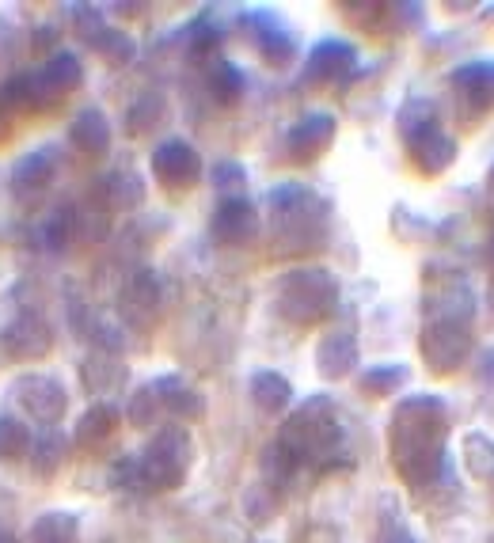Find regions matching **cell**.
<instances>
[{
	"label": "cell",
	"mask_w": 494,
	"mask_h": 543,
	"mask_svg": "<svg viewBox=\"0 0 494 543\" xmlns=\"http://www.w3.org/2000/svg\"><path fill=\"white\" fill-rule=\"evenodd\" d=\"M445 433L449 407L437 395H407L399 403L388 430V449L403 483L426 487L445 471Z\"/></svg>",
	"instance_id": "1"
},
{
	"label": "cell",
	"mask_w": 494,
	"mask_h": 543,
	"mask_svg": "<svg viewBox=\"0 0 494 543\" xmlns=\"http://www.w3.org/2000/svg\"><path fill=\"white\" fill-rule=\"evenodd\" d=\"M278 312L297 327H316L339 308V281L323 266H297L278 281Z\"/></svg>",
	"instance_id": "2"
},
{
	"label": "cell",
	"mask_w": 494,
	"mask_h": 543,
	"mask_svg": "<svg viewBox=\"0 0 494 543\" xmlns=\"http://www.w3.org/2000/svg\"><path fill=\"white\" fill-rule=\"evenodd\" d=\"M278 441L301 464H316V460H327V456L342 452V426L339 418H335V403L327 395L304 399L301 407H297V414L282 426Z\"/></svg>",
	"instance_id": "3"
},
{
	"label": "cell",
	"mask_w": 494,
	"mask_h": 543,
	"mask_svg": "<svg viewBox=\"0 0 494 543\" xmlns=\"http://www.w3.org/2000/svg\"><path fill=\"white\" fill-rule=\"evenodd\" d=\"M190 464H194V441L183 426H164L137 456L141 490H175L183 487Z\"/></svg>",
	"instance_id": "4"
},
{
	"label": "cell",
	"mask_w": 494,
	"mask_h": 543,
	"mask_svg": "<svg viewBox=\"0 0 494 543\" xmlns=\"http://www.w3.org/2000/svg\"><path fill=\"white\" fill-rule=\"evenodd\" d=\"M418 350L437 376H449L472 357V331L468 323H456V319H430L418 335Z\"/></svg>",
	"instance_id": "5"
},
{
	"label": "cell",
	"mask_w": 494,
	"mask_h": 543,
	"mask_svg": "<svg viewBox=\"0 0 494 543\" xmlns=\"http://www.w3.org/2000/svg\"><path fill=\"white\" fill-rule=\"evenodd\" d=\"M12 395L23 411L31 414L35 422H46L54 426L61 414L69 411V392L65 384L50 373H23L12 380Z\"/></svg>",
	"instance_id": "6"
},
{
	"label": "cell",
	"mask_w": 494,
	"mask_h": 543,
	"mask_svg": "<svg viewBox=\"0 0 494 543\" xmlns=\"http://www.w3.org/2000/svg\"><path fill=\"white\" fill-rule=\"evenodd\" d=\"M152 175L171 190H187L202 179V156L183 137H168L152 149Z\"/></svg>",
	"instance_id": "7"
},
{
	"label": "cell",
	"mask_w": 494,
	"mask_h": 543,
	"mask_svg": "<svg viewBox=\"0 0 494 543\" xmlns=\"http://www.w3.org/2000/svg\"><path fill=\"white\" fill-rule=\"evenodd\" d=\"M0 346H4V354L16 357V361H38V357H46L54 350V327L38 312H19V316L4 323Z\"/></svg>",
	"instance_id": "8"
},
{
	"label": "cell",
	"mask_w": 494,
	"mask_h": 543,
	"mask_svg": "<svg viewBox=\"0 0 494 543\" xmlns=\"http://www.w3.org/2000/svg\"><path fill=\"white\" fill-rule=\"evenodd\" d=\"M358 69V50L342 38H327V42H316V50L304 61V80L308 84H342L350 80Z\"/></svg>",
	"instance_id": "9"
},
{
	"label": "cell",
	"mask_w": 494,
	"mask_h": 543,
	"mask_svg": "<svg viewBox=\"0 0 494 543\" xmlns=\"http://www.w3.org/2000/svg\"><path fill=\"white\" fill-rule=\"evenodd\" d=\"M335 133H339V122H335V114L331 111L304 114V118L293 122V130L285 137V141H289V156L301 160V164H308V160H316L320 152L331 149Z\"/></svg>",
	"instance_id": "10"
},
{
	"label": "cell",
	"mask_w": 494,
	"mask_h": 543,
	"mask_svg": "<svg viewBox=\"0 0 494 543\" xmlns=\"http://www.w3.org/2000/svg\"><path fill=\"white\" fill-rule=\"evenodd\" d=\"M209 232L217 244H247L259 232V213L247 198H221V206L213 209Z\"/></svg>",
	"instance_id": "11"
},
{
	"label": "cell",
	"mask_w": 494,
	"mask_h": 543,
	"mask_svg": "<svg viewBox=\"0 0 494 543\" xmlns=\"http://www.w3.org/2000/svg\"><path fill=\"white\" fill-rule=\"evenodd\" d=\"M453 88L460 95V107L472 122L475 114L491 111L494 103V61H468L453 73Z\"/></svg>",
	"instance_id": "12"
},
{
	"label": "cell",
	"mask_w": 494,
	"mask_h": 543,
	"mask_svg": "<svg viewBox=\"0 0 494 543\" xmlns=\"http://www.w3.org/2000/svg\"><path fill=\"white\" fill-rule=\"evenodd\" d=\"M407 156L422 175H441L456 160V141L441 126H426L407 137Z\"/></svg>",
	"instance_id": "13"
},
{
	"label": "cell",
	"mask_w": 494,
	"mask_h": 543,
	"mask_svg": "<svg viewBox=\"0 0 494 543\" xmlns=\"http://www.w3.org/2000/svg\"><path fill=\"white\" fill-rule=\"evenodd\" d=\"M152 388H156V399H160L164 414L179 418V422H198V418L206 414V399H202V392H198L194 384H187L179 373L156 376Z\"/></svg>",
	"instance_id": "14"
},
{
	"label": "cell",
	"mask_w": 494,
	"mask_h": 543,
	"mask_svg": "<svg viewBox=\"0 0 494 543\" xmlns=\"http://www.w3.org/2000/svg\"><path fill=\"white\" fill-rule=\"evenodd\" d=\"M361 361L358 338L350 331H327L316 346V369L323 380H342V376L354 373V365Z\"/></svg>",
	"instance_id": "15"
},
{
	"label": "cell",
	"mask_w": 494,
	"mask_h": 543,
	"mask_svg": "<svg viewBox=\"0 0 494 543\" xmlns=\"http://www.w3.org/2000/svg\"><path fill=\"white\" fill-rule=\"evenodd\" d=\"M247 23H251V38H255V46H259L266 65L285 69L293 61V54H297V46H293V38H289L282 19H274L270 12H255Z\"/></svg>",
	"instance_id": "16"
},
{
	"label": "cell",
	"mask_w": 494,
	"mask_h": 543,
	"mask_svg": "<svg viewBox=\"0 0 494 543\" xmlns=\"http://www.w3.org/2000/svg\"><path fill=\"white\" fill-rule=\"evenodd\" d=\"M122 308H126L130 319H137V323H152L156 312L164 308V285H160V278H156L152 270H137V274L126 281V289H122Z\"/></svg>",
	"instance_id": "17"
},
{
	"label": "cell",
	"mask_w": 494,
	"mask_h": 543,
	"mask_svg": "<svg viewBox=\"0 0 494 543\" xmlns=\"http://www.w3.org/2000/svg\"><path fill=\"white\" fill-rule=\"evenodd\" d=\"M54 175H57V152L46 145V149L27 152L16 168H12V190H16L19 198H31V194H42V190L50 187Z\"/></svg>",
	"instance_id": "18"
},
{
	"label": "cell",
	"mask_w": 494,
	"mask_h": 543,
	"mask_svg": "<svg viewBox=\"0 0 494 543\" xmlns=\"http://www.w3.org/2000/svg\"><path fill=\"white\" fill-rule=\"evenodd\" d=\"M69 145L76 152H84V156H103L111 149V122H107V114L99 107H84L69 122Z\"/></svg>",
	"instance_id": "19"
},
{
	"label": "cell",
	"mask_w": 494,
	"mask_h": 543,
	"mask_svg": "<svg viewBox=\"0 0 494 543\" xmlns=\"http://www.w3.org/2000/svg\"><path fill=\"white\" fill-rule=\"evenodd\" d=\"M118 422H122V414H118L114 403H92L88 411L80 414L73 441L80 449H103L114 433H118Z\"/></svg>",
	"instance_id": "20"
},
{
	"label": "cell",
	"mask_w": 494,
	"mask_h": 543,
	"mask_svg": "<svg viewBox=\"0 0 494 543\" xmlns=\"http://www.w3.org/2000/svg\"><path fill=\"white\" fill-rule=\"evenodd\" d=\"M80 380H84V388L92 395H103V392H114V388H122L126 384V365L118 361V354H92L84 357V365H80Z\"/></svg>",
	"instance_id": "21"
},
{
	"label": "cell",
	"mask_w": 494,
	"mask_h": 543,
	"mask_svg": "<svg viewBox=\"0 0 494 543\" xmlns=\"http://www.w3.org/2000/svg\"><path fill=\"white\" fill-rule=\"evenodd\" d=\"M247 392H251V403H255L259 411L282 414L285 407H289V399H293V384H289L282 373H274V369H259V373L251 376Z\"/></svg>",
	"instance_id": "22"
},
{
	"label": "cell",
	"mask_w": 494,
	"mask_h": 543,
	"mask_svg": "<svg viewBox=\"0 0 494 543\" xmlns=\"http://www.w3.org/2000/svg\"><path fill=\"white\" fill-rule=\"evenodd\" d=\"M99 198L111 209H137L145 202V179L137 171H107L99 179Z\"/></svg>",
	"instance_id": "23"
},
{
	"label": "cell",
	"mask_w": 494,
	"mask_h": 543,
	"mask_svg": "<svg viewBox=\"0 0 494 543\" xmlns=\"http://www.w3.org/2000/svg\"><path fill=\"white\" fill-rule=\"evenodd\" d=\"M27 460H31V475L35 479H54L57 471L65 468V460H69V441L57 430L38 433Z\"/></svg>",
	"instance_id": "24"
},
{
	"label": "cell",
	"mask_w": 494,
	"mask_h": 543,
	"mask_svg": "<svg viewBox=\"0 0 494 543\" xmlns=\"http://www.w3.org/2000/svg\"><path fill=\"white\" fill-rule=\"evenodd\" d=\"M38 73H42V80L65 99L69 92L80 88V80H84V61L76 54H69V50H57L54 57H46V65H42Z\"/></svg>",
	"instance_id": "25"
},
{
	"label": "cell",
	"mask_w": 494,
	"mask_h": 543,
	"mask_svg": "<svg viewBox=\"0 0 494 543\" xmlns=\"http://www.w3.org/2000/svg\"><path fill=\"white\" fill-rule=\"evenodd\" d=\"M80 536V517L69 509H50L31 525V543H76Z\"/></svg>",
	"instance_id": "26"
},
{
	"label": "cell",
	"mask_w": 494,
	"mask_h": 543,
	"mask_svg": "<svg viewBox=\"0 0 494 543\" xmlns=\"http://www.w3.org/2000/svg\"><path fill=\"white\" fill-rule=\"evenodd\" d=\"M407 380H411V369L399 365V361H388V365H373V369L361 373V392L373 395V399H384V395L403 392Z\"/></svg>",
	"instance_id": "27"
},
{
	"label": "cell",
	"mask_w": 494,
	"mask_h": 543,
	"mask_svg": "<svg viewBox=\"0 0 494 543\" xmlns=\"http://www.w3.org/2000/svg\"><path fill=\"white\" fill-rule=\"evenodd\" d=\"M209 95L221 103V107H236L240 99H244V73L225 61V57H217L213 65H209Z\"/></svg>",
	"instance_id": "28"
},
{
	"label": "cell",
	"mask_w": 494,
	"mask_h": 543,
	"mask_svg": "<svg viewBox=\"0 0 494 543\" xmlns=\"http://www.w3.org/2000/svg\"><path fill=\"white\" fill-rule=\"evenodd\" d=\"M38 236H42V247L46 251H65L69 240L76 236V209L73 206H57L42 228H38Z\"/></svg>",
	"instance_id": "29"
},
{
	"label": "cell",
	"mask_w": 494,
	"mask_h": 543,
	"mask_svg": "<svg viewBox=\"0 0 494 543\" xmlns=\"http://www.w3.org/2000/svg\"><path fill=\"white\" fill-rule=\"evenodd\" d=\"M35 437L27 430V422H19L16 414H0V460H23L31 456Z\"/></svg>",
	"instance_id": "30"
},
{
	"label": "cell",
	"mask_w": 494,
	"mask_h": 543,
	"mask_svg": "<svg viewBox=\"0 0 494 543\" xmlns=\"http://www.w3.org/2000/svg\"><path fill=\"white\" fill-rule=\"evenodd\" d=\"M164 99L156 92L141 95V99H133L130 111H126V130L133 133V137H141V133H152L156 126H160V118H164Z\"/></svg>",
	"instance_id": "31"
},
{
	"label": "cell",
	"mask_w": 494,
	"mask_h": 543,
	"mask_svg": "<svg viewBox=\"0 0 494 543\" xmlns=\"http://www.w3.org/2000/svg\"><path fill=\"white\" fill-rule=\"evenodd\" d=\"M464 464L475 479H494V441L487 433L472 430L464 437Z\"/></svg>",
	"instance_id": "32"
},
{
	"label": "cell",
	"mask_w": 494,
	"mask_h": 543,
	"mask_svg": "<svg viewBox=\"0 0 494 543\" xmlns=\"http://www.w3.org/2000/svg\"><path fill=\"white\" fill-rule=\"evenodd\" d=\"M297 468H301V460H297L293 452L285 449L282 441H274V445H266V452H263V475H266V487H282V483H289V479L297 475Z\"/></svg>",
	"instance_id": "33"
},
{
	"label": "cell",
	"mask_w": 494,
	"mask_h": 543,
	"mask_svg": "<svg viewBox=\"0 0 494 543\" xmlns=\"http://www.w3.org/2000/svg\"><path fill=\"white\" fill-rule=\"evenodd\" d=\"M92 50L103 57V61H111V65H130L133 57H137V42H133L122 27H107V31L92 42Z\"/></svg>",
	"instance_id": "34"
},
{
	"label": "cell",
	"mask_w": 494,
	"mask_h": 543,
	"mask_svg": "<svg viewBox=\"0 0 494 543\" xmlns=\"http://www.w3.org/2000/svg\"><path fill=\"white\" fill-rule=\"evenodd\" d=\"M426 126H437V107L430 99H407V103L399 107V133H403V137H415V133L426 130Z\"/></svg>",
	"instance_id": "35"
},
{
	"label": "cell",
	"mask_w": 494,
	"mask_h": 543,
	"mask_svg": "<svg viewBox=\"0 0 494 543\" xmlns=\"http://www.w3.org/2000/svg\"><path fill=\"white\" fill-rule=\"evenodd\" d=\"M35 107V73L12 76L0 84V111H23Z\"/></svg>",
	"instance_id": "36"
},
{
	"label": "cell",
	"mask_w": 494,
	"mask_h": 543,
	"mask_svg": "<svg viewBox=\"0 0 494 543\" xmlns=\"http://www.w3.org/2000/svg\"><path fill=\"white\" fill-rule=\"evenodd\" d=\"M126 414H130L133 426H152V422H160L164 407H160V399H156V388H152V384L137 388V392L130 395V407H126Z\"/></svg>",
	"instance_id": "37"
},
{
	"label": "cell",
	"mask_w": 494,
	"mask_h": 543,
	"mask_svg": "<svg viewBox=\"0 0 494 543\" xmlns=\"http://www.w3.org/2000/svg\"><path fill=\"white\" fill-rule=\"evenodd\" d=\"M221 42H225V31L217 23H209V19L190 23V54L194 57H213L221 50Z\"/></svg>",
	"instance_id": "38"
},
{
	"label": "cell",
	"mask_w": 494,
	"mask_h": 543,
	"mask_svg": "<svg viewBox=\"0 0 494 543\" xmlns=\"http://www.w3.org/2000/svg\"><path fill=\"white\" fill-rule=\"evenodd\" d=\"M209 183L221 190L225 198H240V190L247 183V171L236 160H221V164H213V171H209Z\"/></svg>",
	"instance_id": "39"
},
{
	"label": "cell",
	"mask_w": 494,
	"mask_h": 543,
	"mask_svg": "<svg viewBox=\"0 0 494 543\" xmlns=\"http://www.w3.org/2000/svg\"><path fill=\"white\" fill-rule=\"evenodd\" d=\"M244 506H247V517H251V521H270V517H274V509H278V498H274L263 483V487L247 490Z\"/></svg>",
	"instance_id": "40"
},
{
	"label": "cell",
	"mask_w": 494,
	"mask_h": 543,
	"mask_svg": "<svg viewBox=\"0 0 494 543\" xmlns=\"http://www.w3.org/2000/svg\"><path fill=\"white\" fill-rule=\"evenodd\" d=\"M342 12H346V16H354V19H365V23L373 27V19L377 16H388V4H346Z\"/></svg>",
	"instance_id": "41"
},
{
	"label": "cell",
	"mask_w": 494,
	"mask_h": 543,
	"mask_svg": "<svg viewBox=\"0 0 494 543\" xmlns=\"http://www.w3.org/2000/svg\"><path fill=\"white\" fill-rule=\"evenodd\" d=\"M31 46H35L42 57H54L57 54V50H54V46H57V31H54V27H38L35 38H31Z\"/></svg>",
	"instance_id": "42"
},
{
	"label": "cell",
	"mask_w": 494,
	"mask_h": 543,
	"mask_svg": "<svg viewBox=\"0 0 494 543\" xmlns=\"http://www.w3.org/2000/svg\"><path fill=\"white\" fill-rule=\"evenodd\" d=\"M380 543H422V540H418V536H415V532H411L407 525H399V521H396V525L384 528V536H380Z\"/></svg>",
	"instance_id": "43"
},
{
	"label": "cell",
	"mask_w": 494,
	"mask_h": 543,
	"mask_svg": "<svg viewBox=\"0 0 494 543\" xmlns=\"http://www.w3.org/2000/svg\"><path fill=\"white\" fill-rule=\"evenodd\" d=\"M479 373H483V380H487V384H494V350H491V354H483V361H479Z\"/></svg>",
	"instance_id": "44"
},
{
	"label": "cell",
	"mask_w": 494,
	"mask_h": 543,
	"mask_svg": "<svg viewBox=\"0 0 494 543\" xmlns=\"http://www.w3.org/2000/svg\"><path fill=\"white\" fill-rule=\"evenodd\" d=\"M0 543H19V540L12 536V532H8V528H0Z\"/></svg>",
	"instance_id": "45"
},
{
	"label": "cell",
	"mask_w": 494,
	"mask_h": 543,
	"mask_svg": "<svg viewBox=\"0 0 494 543\" xmlns=\"http://www.w3.org/2000/svg\"><path fill=\"white\" fill-rule=\"evenodd\" d=\"M487 308H491V316H494V289L487 293Z\"/></svg>",
	"instance_id": "46"
},
{
	"label": "cell",
	"mask_w": 494,
	"mask_h": 543,
	"mask_svg": "<svg viewBox=\"0 0 494 543\" xmlns=\"http://www.w3.org/2000/svg\"><path fill=\"white\" fill-rule=\"evenodd\" d=\"M487 187H491V190H494V168H491V171H487Z\"/></svg>",
	"instance_id": "47"
},
{
	"label": "cell",
	"mask_w": 494,
	"mask_h": 543,
	"mask_svg": "<svg viewBox=\"0 0 494 543\" xmlns=\"http://www.w3.org/2000/svg\"><path fill=\"white\" fill-rule=\"evenodd\" d=\"M491 263H494V240H491Z\"/></svg>",
	"instance_id": "48"
}]
</instances>
